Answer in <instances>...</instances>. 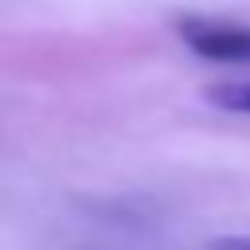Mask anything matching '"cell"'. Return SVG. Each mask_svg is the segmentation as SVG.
<instances>
[{
  "label": "cell",
  "mask_w": 250,
  "mask_h": 250,
  "mask_svg": "<svg viewBox=\"0 0 250 250\" xmlns=\"http://www.w3.org/2000/svg\"><path fill=\"white\" fill-rule=\"evenodd\" d=\"M180 39L211 62H250V23L223 16H184L176 23Z\"/></svg>",
  "instance_id": "cell-1"
},
{
  "label": "cell",
  "mask_w": 250,
  "mask_h": 250,
  "mask_svg": "<svg viewBox=\"0 0 250 250\" xmlns=\"http://www.w3.org/2000/svg\"><path fill=\"white\" fill-rule=\"evenodd\" d=\"M203 98H207L215 109L250 117V78H227V82H215V86H207Z\"/></svg>",
  "instance_id": "cell-2"
},
{
  "label": "cell",
  "mask_w": 250,
  "mask_h": 250,
  "mask_svg": "<svg viewBox=\"0 0 250 250\" xmlns=\"http://www.w3.org/2000/svg\"><path fill=\"white\" fill-rule=\"evenodd\" d=\"M211 250H250V238H234L230 234V238H219Z\"/></svg>",
  "instance_id": "cell-3"
}]
</instances>
